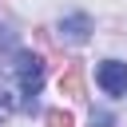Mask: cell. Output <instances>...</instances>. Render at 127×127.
I'll return each instance as SVG.
<instances>
[{
    "mask_svg": "<svg viewBox=\"0 0 127 127\" xmlns=\"http://www.w3.org/2000/svg\"><path fill=\"white\" fill-rule=\"evenodd\" d=\"M44 87V60L32 52H12L0 64V123L12 111H28Z\"/></svg>",
    "mask_w": 127,
    "mask_h": 127,
    "instance_id": "cell-1",
    "label": "cell"
},
{
    "mask_svg": "<svg viewBox=\"0 0 127 127\" xmlns=\"http://www.w3.org/2000/svg\"><path fill=\"white\" fill-rule=\"evenodd\" d=\"M95 79H99V87L107 95H123L127 91V64L123 60H103L99 71H95Z\"/></svg>",
    "mask_w": 127,
    "mask_h": 127,
    "instance_id": "cell-2",
    "label": "cell"
},
{
    "mask_svg": "<svg viewBox=\"0 0 127 127\" xmlns=\"http://www.w3.org/2000/svg\"><path fill=\"white\" fill-rule=\"evenodd\" d=\"M87 32H91V20H87L83 12H75V16H67V20L60 24V36H64L67 44H83Z\"/></svg>",
    "mask_w": 127,
    "mask_h": 127,
    "instance_id": "cell-3",
    "label": "cell"
},
{
    "mask_svg": "<svg viewBox=\"0 0 127 127\" xmlns=\"http://www.w3.org/2000/svg\"><path fill=\"white\" fill-rule=\"evenodd\" d=\"M60 91L64 95H83V71H79V64H67V71L60 75Z\"/></svg>",
    "mask_w": 127,
    "mask_h": 127,
    "instance_id": "cell-4",
    "label": "cell"
},
{
    "mask_svg": "<svg viewBox=\"0 0 127 127\" xmlns=\"http://www.w3.org/2000/svg\"><path fill=\"white\" fill-rule=\"evenodd\" d=\"M48 127H75V123H71V115H67V111L52 107V111H48Z\"/></svg>",
    "mask_w": 127,
    "mask_h": 127,
    "instance_id": "cell-5",
    "label": "cell"
}]
</instances>
